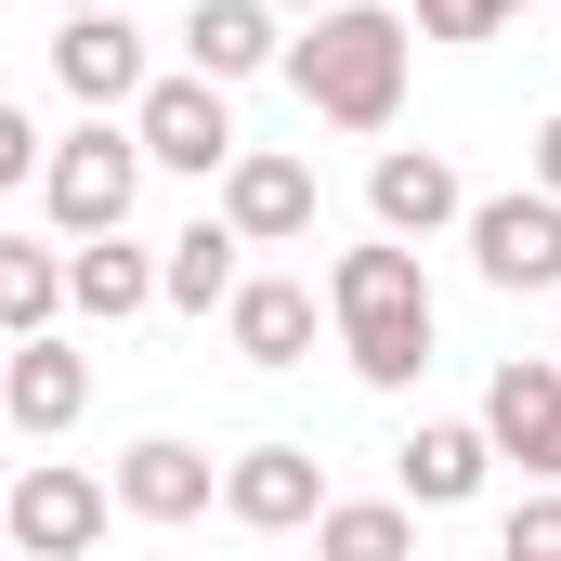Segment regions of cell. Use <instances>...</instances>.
<instances>
[{"mask_svg":"<svg viewBox=\"0 0 561 561\" xmlns=\"http://www.w3.org/2000/svg\"><path fill=\"white\" fill-rule=\"evenodd\" d=\"M405 53H419L405 13H379V0H327V13L287 39V92H300L327 131H392V105H405Z\"/></svg>","mask_w":561,"mask_h":561,"instance_id":"obj_1","label":"cell"},{"mask_svg":"<svg viewBox=\"0 0 561 561\" xmlns=\"http://www.w3.org/2000/svg\"><path fill=\"white\" fill-rule=\"evenodd\" d=\"M327 313H340V353H353V379H366V392H405V379L431 366V275H419V236L340 249Z\"/></svg>","mask_w":561,"mask_h":561,"instance_id":"obj_2","label":"cell"},{"mask_svg":"<svg viewBox=\"0 0 561 561\" xmlns=\"http://www.w3.org/2000/svg\"><path fill=\"white\" fill-rule=\"evenodd\" d=\"M39 196H53V222L66 236H105V222H131V196H144V144L92 105L66 144H39Z\"/></svg>","mask_w":561,"mask_h":561,"instance_id":"obj_3","label":"cell"},{"mask_svg":"<svg viewBox=\"0 0 561 561\" xmlns=\"http://www.w3.org/2000/svg\"><path fill=\"white\" fill-rule=\"evenodd\" d=\"M131 144H144V170H196V183H222V157H236V105H222V79H209V66L144 79V92H131Z\"/></svg>","mask_w":561,"mask_h":561,"instance_id":"obj_4","label":"cell"},{"mask_svg":"<svg viewBox=\"0 0 561 561\" xmlns=\"http://www.w3.org/2000/svg\"><path fill=\"white\" fill-rule=\"evenodd\" d=\"M457 236H470V275L483 287H561V196L549 183H510V196H470L457 209Z\"/></svg>","mask_w":561,"mask_h":561,"instance_id":"obj_5","label":"cell"},{"mask_svg":"<svg viewBox=\"0 0 561 561\" xmlns=\"http://www.w3.org/2000/svg\"><path fill=\"white\" fill-rule=\"evenodd\" d=\"M92 536H105V483L66 470V457H39V470L0 496V549H26V561H79Z\"/></svg>","mask_w":561,"mask_h":561,"instance_id":"obj_6","label":"cell"},{"mask_svg":"<svg viewBox=\"0 0 561 561\" xmlns=\"http://www.w3.org/2000/svg\"><path fill=\"white\" fill-rule=\"evenodd\" d=\"M313 157H287V144H236L222 157V222L249 236V249H287V236H313Z\"/></svg>","mask_w":561,"mask_h":561,"instance_id":"obj_7","label":"cell"},{"mask_svg":"<svg viewBox=\"0 0 561 561\" xmlns=\"http://www.w3.org/2000/svg\"><path fill=\"white\" fill-rule=\"evenodd\" d=\"M483 444L561 483V353H510V366L483 379Z\"/></svg>","mask_w":561,"mask_h":561,"instance_id":"obj_8","label":"cell"},{"mask_svg":"<svg viewBox=\"0 0 561 561\" xmlns=\"http://www.w3.org/2000/svg\"><path fill=\"white\" fill-rule=\"evenodd\" d=\"M222 510H236L249 536H313V510H327V457H313V444H249V457L222 470Z\"/></svg>","mask_w":561,"mask_h":561,"instance_id":"obj_9","label":"cell"},{"mask_svg":"<svg viewBox=\"0 0 561 561\" xmlns=\"http://www.w3.org/2000/svg\"><path fill=\"white\" fill-rule=\"evenodd\" d=\"M53 79H66L79 105H131L144 92V26L118 13V0H79V13L53 26Z\"/></svg>","mask_w":561,"mask_h":561,"instance_id":"obj_10","label":"cell"},{"mask_svg":"<svg viewBox=\"0 0 561 561\" xmlns=\"http://www.w3.org/2000/svg\"><path fill=\"white\" fill-rule=\"evenodd\" d=\"M79 405H92V353H66L53 327H26V340L0 353V419L13 431H66Z\"/></svg>","mask_w":561,"mask_h":561,"instance_id":"obj_11","label":"cell"},{"mask_svg":"<svg viewBox=\"0 0 561 561\" xmlns=\"http://www.w3.org/2000/svg\"><path fill=\"white\" fill-rule=\"evenodd\" d=\"M366 209H379V236H444V222L470 209V183H457V157H431V144H392V157L366 170Z\"/></svg>","mask_w":561,"mask_h":561,"instance_id":"obj_12","label":"cell"},{"mask_svg":"<svg viewBox=\"0 0 561 561\" xmlns=\"http://www.w3.org/2000/svg\"><path fill=\"white\" fill-rule=\"evenodd\" d=\"M222 340H236L249 366H300V353H313V287L300 275H236L222 287Z\"/></svg>","mask_w":561,"mask_h":561,"instance_id":"obj_13","label":"cell"},{"mask_svg":"<svg viewBox=\"0 0 561 561\" xmlns=\"http://www.w3.org/2000/svg\"><path fill=\"white\" fill-rule=\"evenodd\" d=\"M209 496H222V470H209L196 444H170V431H144L131 457H118V510H131V523H196Z\"/></svg>","mask_w":561,"mask_h":561,"instance_id":"obj_14","label":"cell"},{"mask_svg":"<svg viewBox=\"0 0 561 561\" xmlns=\"http://www.w3.org/2000/svg\"><path fill=\"white\" fill-rule=\"evenodd\" d=\"M66 300H79L92 327H131L144 300H157V262L131 249V222H105V236H66Z\"/></svg>","mask_w":561,"mask_h":561,"instance_id":"obj_15","label":"cell"},{"mask_svg":"<svg viewBox=\"0 0 561 561\" xmlns=\"http://www.w3.org/2000/svg\"><path fill=\"white\" fill-rule=\"evenodd\" d=\"M483 457H496V444H483V419L405 431V457H392V470H405V510H470V496H483Z\"/></svg>","mask_w":561,"mask_h":561,"instance_id":"obj_16","label":"cell"},{"mask_svg":"<svg viewBox=\"0 0 561 561\" xmlns=\"http://www.w3.org/2000/svg\"><path fill=\"white\" fill-rule=\"evenodd\" d=\"M275 53H287V39H275V0H196V13H183V66H209L222 92L262 79Z\"/></svg>","mask_w":561,"mask_h":561,"instance_id":"obj_17","label":"cell"},{"mask_svg":"<svg viewBox=\"0 0 561 561\" xmlns=\"http://www.w3.org/2000/svg\"><path fill=\"white\" fill-rule=\"evenodd\" d=\"M236 249H249L236 222H183V236L157 249V300H170V313H222V287H236Z\"/></svg>","mask_w":561,"mask_h":561,"instance_id":"obj_18","label":"cell"},{"mask_svg":"<svg viewBox=\"0 0 561 561\" xmlns=\"http://www.w3.org/2000/svg\"><path fill=\"white\" fill-rule=\"evenodd\" d=\"M53 313H66V249L0 236V340H26V327H53Z\"/></svg>","mask_w":561,"mask_h":561,"instance_id":"obj_19","label":"cell"},{"mask_svg":"<svg viewBox=\"0 0 561 561\" xmlns=\"http://www.w3.org/2000/svg\"><path fill=\"white\" fill-rule=\"evenodd\" d=\"M405 536H419V510H379V496H327L313 510V549H340V561H405Z\"/></svg>","mask_w":561,"mask_h":561,"instance_id":"obj_20","label":"cell"},{"mask_svg":"<svg viewBox=\"0 0 561 561\" xmlns=\"http://www.w3.org/2000/svg\"><path fill=\"white\" fill-rule=\"evenodd\" d=\"M536 0H419V39H496V26H523Z\"/></svg>","mask_w":561,"mask_h":561,"instance_id":"obj_21","label":"cell"},{"mask_svg":"<svg viewBox=\"0 0 561 561\" xmlns=\"http://www.w3.org/2000/svg\"><path fill=\"white\" fill-rule=\"evenodd\" d=\"M510 561H561V496H523L510 510Z\"/></svg>","mask_w":561,"mask_h":561,"instance_id":"obj_22","label":"cell"},{"mask_svg":"<svg viewBox=\"0 0 561 561\" xmlns=\"http://www.w3.org/2000/svg\"><path fill=\"white\" fill-rule=\"evenodd\" d=\"M13 183H39V131H26V105H0V196Z\"/></svg>","mask_w":561,"mask_h":561,"instance_id":"obj_23","label":"cell"},{"mask_svg":"<svg viewBox=\"0 0 561 561\" xmlns=\"http://www.w3.org/2000/svg\"><path fill=\"white\" fill-rule=\"evenodd\" d=\"M536 183L561 196V118H536Z\"/></svg>","mask_w":561,"mask_h":561,"instance_id":"obj_24","label":"cell"},{"mask_svg":"<svg viewBox=\"0 0 561 561\" xmlns=\"http://www.w3.org/2000/svg\"><path fill=\"white\" fill-rule=\"evenodd\" d=\"M287 13H327V0H287Z\"/></svg>","mask_w":561,"mask_h":561,"instance_id":"obj_25","label":"cell"},{"mask_svg":"<svg viewBox=\"0 0 561 561\" xmlns=\"http://www.w3.org/2000/svg\"><path fill=\"white\" fill-rule=\"evenodd\" d=\"M549 300H561V287H549ZM549 353H561V327H549Z\"/></svg>","mask_w":561,"mask_h":561,"instance_id":"obj_26","label":"cell"},{"mask_svg":"<svg viewBox=\"0 0 561 561\" xmlns=\"http://www.w3.org/2000/svg\"><path fill=\"white\" fill-rule=\"evenodd\" d=\"M66 13H79V0H66Z\"/></svg>","mask_w":561,"mask_h":561,"instance_id":"obj_27","label":"cell"}]
</instances>
